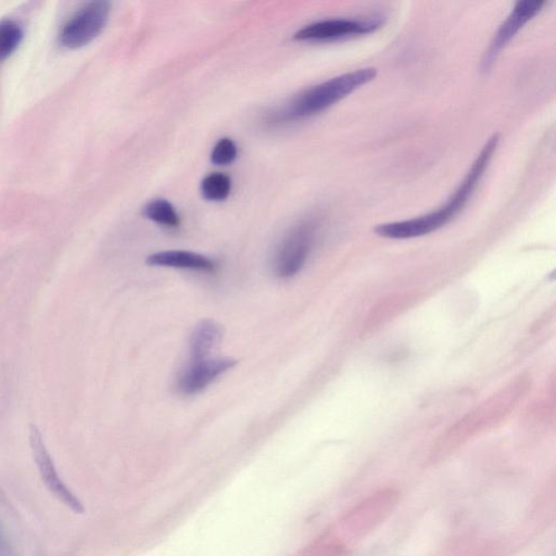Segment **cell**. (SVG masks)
<instances>
[{"instance_id": "obj_11", "label": "cell", "mask_w": 556, "mask_h": 556, "mask_svg": "<svg viewBox=\"0 0 556 556\" xmlns=\"http://www.w3.org/2000/svg\"><path fill=\"white\" fill-rule=\"evenodd\" d=\"M144 215L150 221L164 225L166 228H177L181 223L175 208L166 199H155V201L146 204Z\"/></svg>"}, {"instance_id": "obj_10", "label": "cell", "mask_w": 556, "mask_h": 556, "mask_svg": "<svg viewBox=\"0 0 556 556\" xmlns=\"http://www.w3.org/2000/svg\"><path fill=\"white\" fill-rule=\"evenodd\" d=\"M223 328L221 325L206 319L199 323L192 334L190 342L191 361L209 358L212 351L221 343Z\"/></svg>"}, {"instance_id": "obj_12", "label": "cell", "mask_w": 556, "mask_h": 556, "mask_svg": "<svg viewBox=\"0 0 556 556\" xmlns=\"http://www.w3.org/2000/svg\"><path fill=\"white\" fill-rule=\"evenodd\" d=\"M23 40V30L13 20L0 22V62L12 56Z\"/></svg>"}, {"instance_id": "obj_14", "label": "cell", "mask_w": 556, "mask_h": 556, "mask_svg": "<svg viewBox=\"0 0 556 556\" xmlns=\"http://www.w3.org/2000/svg\"><path fill=\"white\" fill-rule=\"evenodd\" d=\"M238 146L230 139H220L214 146L211 162L215 166H229L238 158Z\"/></svg>"}, {"instance_id": "obj_13", "label": "cell", "mask_w": 556, "mask_h": 556, "mask_svg": "<svg viewBox=\"0 0 556 556\" xmlns=\"http://www.w3.org/2000/svg\"><path fill=\"white\" fill-rule=\"evenodd\" d=\"M201 191L207 201L222 202L229 196L232 191V181L223 173H212L203 178Z\"/></svg>"}, {"instance_id": "obj_6", "label": "cell", "mask_w": 556, "mask_h": 556, "mask_svg": "<svg viewBox=\"0 0 556 556\" xmlns=\"http://www.w3.org/2000/svg\"><path fill=\"white\" fill-rule=\"evenodd\" d=\"M544 4L545 2H542V0H523V2H518L516 4L510 15L498 30L489 49L485 52L481 61L482 71L488 72L491 69L503 49H506L507 45L523 29L525 24L542 12Z\"/></svg>"}, {"instance_id": "obj_1", "label": "cell", "mask_w": 556, "mask_h": 556, "mask_svg": "<svg viewBox=\"0 0 556 556\" xmlns=\"http://www.w3.org/2000/svg\"><path fill=\"white\" fill-rule=\"evenodd\" d=\"M499 135L495 134L487 141L468 175L462 181L460 186L456 188L453 195H451L445 202L444 206L435 210L433 212L422 215V217L407 220V221L380 225L376 228L375 232L381 238L408 239L421 238V236L433 233L447 225L463 210L466 203L473 196L476 187L480 185L484 173L489 166L492 156L495 154L498 145H499Z\"/></svg>"}, {"instance_id": "obj_4", "label": "cell", "mask_w": 556, "mask_h": 556, "mask_svg": "<svg viewBox=\"0 0 556 556\" xmlns=\"http://www.w3.org/2000/svg\"><path fill=\"white\" fill-rule=\"evenodd\" d=\"M314 238L316 224L311 221L302 222L293 228L276 251L273 264L275 275L284 280L297 275L311 253Z\"/></svg>"}, {"instance_id": "obj_8", "label": "cell", "mask_w": 556, "mask_h": 556, "mask_svg": "<svg viewBox=\"0 0 556 556\" xmlns=\"http://www.w3.org/2000/svg\"><path fill=\"white\" fill-rule=\"evenodd\" d=\"M238 364L233 358L202 359L191 361L177 380V390L184 396H195L212 384L219 376L227 373Z\"/></svg>"}, {"instance_id": "obj_2", "label": "cell", "mask_w": 556, "mask_h": 556, "mask_svg": "<svg viewBox=\"0 0 556 556\" xmlns=\"http://www.w3.org/2000/svg\"><path fill=\"white\" fill-rule=\"evenodd\" d=\"M377 76L375 67H364L345 73L303 92L290 106L275 114L277 122L312 117L350 95L355 89L366 85Z\"/></svg>"}, {"instance_id": "obj_7", "label": "cell", "mask_w": 556, "mask_h": 556, "mask_svg": "<svg viewBox=\"0 0 556 556\" xmlns=\"http://www.w3.org/2000/svg\"><path fill=\"white\" fill-rule=\"evenodd\" d=\"M30 443L31 448L33 451L35 463L38 465L41 480H43L46 487L67 507H69L70 510L76 514H82L84 512L83 503L77 499L75 493L62 481L51 456L46 449L39 429L34 426L31 427Z\"/></svg>"}, {"instance_id": "obj_3", "label": "cell", "mask_w": 556, "mask_h": 556, "mask_svg": "<svg viewBox=\"0 0 556 556\" xmlns=\"http://www.w3.org/2000/svg\"><path fill=\"white\" fill-rule=\"evenodd\" d=\"M112 4L93 2L67 21L60 33V43L69 49L86 46L106 28Z\"/></svg>"}, {"instance_id": "obj_5", "label": "cell", "mask_w": 556, "mask_h": 556, "mask_svg": "<svg viewBox=\"0 0 556 556\" xmlns=\"http://www.w3.org/2000/svg\"><path fill=\"white\" fill-rule=\"evenodd\" d=\"M384 15L374 14L365 19H329L304 26L298 31V40H329L345 38L351 35H362L375 32L384 25Z\"/></svg>"}, {"instance_id": "obj_9", "label": "cell", "mask_w": 556, "mask_h": 556, "mask_svg": "<svg viewBox=\"0 0 556 556\" xmlns=\"http://www.w3.org/2000/svg\"><path fill=\"white\" fill-rule=\"evenodd\" d=\"M146 264L150 266L202 272H214L217 269L215 262L207 256L183 250L162 251V253L151 255Z\"/></svg>"}]
</instances>
